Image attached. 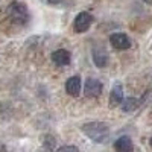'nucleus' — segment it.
Instances as JSON below:
<instances>
[{
  "label": "nucleus",
  "instance_id": "20e7f679",
  "mask_svg": "<svg viewBox=\"0 0 152 152\" xmlns=\"http://www.w3.org/2000/svg\"><path fill=\"white\" fill-rule=\"evenodd\" d=\"M102 88H104V85L99 79L88 78L87 82H85L84 93H85L87 97H97V96H100V93H102Z\"/></svg>",
  "mask_w": 152,
  "mask_h": 152
},
{
  "label": "nucleus",
  "instance_id": "7ed1b4c3",
  "mask_svg": "<svg viewBox=\"0 0 152 152\" xmlns=\"http://www.w3.org/2000/svg\"><path fill=\"white\" fill-rule=\"evenodd\" d=\"M91 23H93V17L91 14H88V12H79L78 15H76L75 18V23H73V28L76 32H85L88 28L91 26Z\"/></svg>",
  "mask_w": 152,
  "mask_h": 152
},
{
  "label": "nucleus",
  "instance_id": "0eeeda50",
  "mask_svg": "<svg viewBox=\"0 0 152 152\" xmlns=\"http://www.w3.org/2000/svg\"><path fill=\"white\" fill-rule=\"evenodd\" d=\"M122 100H123V87H122V84L117 82L110 93V107L111 108L119 107L122 104Z\"/></svg>",
  "mask_w": 152,
  "mask_h": 152
},
{
  "label": "nucleus",
  "instance_id": "423d86ee",
  "mask_svg": "<svg viewBox=\"0 0 152 152\" xmlns=\"http://www.w3.org/2000/svg\"><path fill=\"white\" fill-rule=\"evenodd\" d=\"M93 62L99 69H104L108 64V53L104 47H94L93 49Z\"/></svg>",
  "mask_w": 152,
  "mask_h": 152
},
{
  "label": "nucleus",
  "instance_id": "2eb2a0df",
  "mask_svg": "<svg viewBox=\"0 0 152 152\" xmlns=\"http://www.w3.org/2000/svg\"><path fill=\"white\" fill-rule=\"evenodd\" d=\"M145 2H152V0H145Z\"/></svg>",
  "mask_w": 152,
  "mask_h": 152
},
{
  "label": "nucleus",
  "instance_id": "ddd939ff",
  "mask_svg": "<svg viewBox=\"0 0 152 152\" xmlns=\"http://www.w3.org/2000/svg\"><path fill=\"white\" fill-rule=\"evenodd\" d=\"M46 2L50 5H58V3H61V0H46Z\"/></svg>",
  "mask_w": 152,
  "mask_h": 152
},
{
  "label": "nucleus",
  "instance_id": "9d476101",
  "mask_svg": "<svg viewBox=\"0 0 152 152\" xmlns=\"http://www.w3.org/2000/svg\"><path fill=\"white\" fill-rule=\"evenodd\" d=\"M114 148H116L117 151H120V152H129V151H132V149H134L131 138H129V137H126V135H125V137L117 138L116 143H114Z\"/></svg>",
  "mask_w": 152,
  "mask_h": 152
},
{
  "label": "nucleus",
  "instance_id": "f03ea898",
  "mask_svg": "<svg viewBox=\"0 0 152 152\" xmlns=\"http://www.w3.org/2000/svg\"><path fill=\"white\" fill-rule=\"evenodd\" d=\"M8 15L11 18V21H14L15 24H24L28 21V8L21 2H12L8 6Z\"/></svg>",
  "mask_w": 152,
  "mask_h": 152
},
{
  "label": "nucleus",
  "instance_id": "f257e3e1",
  "mask_svg": "<svg viewBox=\"0 0 152 152\" xmlns=\"http://www.w3.org/2000/svg\"><path fill=\"white\" fill-rule=\"evenodd\" d=\"M82 132L96 143H105L110 138V128L104 122H90L82 126Z\"/></svg>",
  "mask_w": 152,
  "mask_h": 152
},
{
  "label": "nucleus",
  "instance_id": "9b49d317",
  "mask_svg": "<svg viewBox=\"0 0 152 152\" xmlns=\"http://www.w3.org/2000/svg\"><path fill=\"white\" fill-rule=\"evenodd\" d=\"M122 108H123V111H134L137 107H138V100L135 99V97H128V99H125V100H122Z\"/></svg>",
  "mask_w": 152,
  "mask_h": 152
},
{
  "label": "nucleus",
  "instance_id": "4468645a",
  "mask_svg": "<svg viewBox=\"0 0 152 152\" xmlns=\"http://www.w3.org/2000/svg\"><path fill=\"white\" fill-rule=\"evenodd\" d=\"M151 148H152V138H151Z\"/></svg>",
  "mask_w": 152,
  "mask_h": 152
},
{
  "label": "nucleus",
  "instance_id": "1a4fd4ad",
  "mask_svg": "<svg viewBox=\"0 0 152 152\" xmlns=\"http://www.w3.org/2000/svg\"><path fill=\"white\" fill-rule=\"evenodd\" d=\"M66 91L70 96H73V97L79 96V93H81V78H79V76H72V78L67 81Z\"/></svg>",
  "mask_w": 152,
  "mask_h": 152
},
{
  "label": "nucleus",
  "instance_id": "6e6552de",
  "mask_svg": "<svg viewBox=\"0 0 152 152\" xmlns=\"http://www.w3.org/2000/svg\"><path fill=\"white\" fill-rule=\"evenodd\" d=\"M52 61L55 62L56 66L62 67V66H67L70 64V52L66 49H59V50H55L52 53Z\"/></svg>",
  "mask_w": 152,
  "mask_h": 152
},
{
  "label": "nucleus",
  "instance_id": "f8f14e48",
  "mask_svg": "<svg viewBox=\"0 0 152 152\" xmlns=\"http://www.w3.org/2000/svg\"><path fill=\"white\" fill-rule=\"evenodd\" d=\"M59 151H78V148H76V146H61L59 148Z\"/></svg>",
  "mask_w": 152,
  "mask_h": 152
},
{
  "label": "nucleus",
  "instance_id": "39448f33",
  "mask_svg": "<svg viewBox=\"0 0 152 152\" xmlns=\"http://www.w3.org/2000/svg\"><path fill=\"white\" fill-rule=\"evenodd\" d=\"M110 41H111L113 47L117 50H126L131 47V40L125 34H113L110 37Z\"/></svg>",
  "mask_w": 152,
  "mask_h": 152
}]
</instances>
